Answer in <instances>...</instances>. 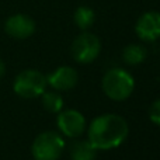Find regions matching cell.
<instances>
[{"instance_id":"obj_1","label":"cell","mask_w":160,"mask_h":160,"mask_svg":"<svg viewBox=\"0 0 160 160\" xmlns=\"http://www.w3.org/2000/svg\"><path fill=\"white\" fill-rule=\"evenodd\" d=\"M129 125L118 114H102L91 121L87 139L97 150H110L121 146L128 138Z\"/></svg>"},{"instance_id":"obj_2","label":"cell","mask_w":160,"mask_h":160,"mask_svg":"<svg viewBox=\"0 0 160 160\" xmlns=\"http://www.w3.org/2000/svg\"><path fill=\"white\" fill-rule=\"evenodd\" d=\"M101 87L104 94L114 101H124L129 98L135 88L132 75L122 68H112L102 76Z\"/></svg>"},{"instance_id":"obj_3","label":"cell","mask_w":160,"mask_h":160,"mask_svg":"<svg viewBox=\"0 0 160 160\" xmlns=\"http://www.w3.org/2000/svg\"><path fill=\"white\" fill-rule=\"evenodd\" d=\"M65 149V141L55 131L41 132L32 142L31 153L34 160H59Z\"/></svg>"},{"instance_id":"obj_4","label":"cell","mask_w":160,"mask_h":160,"mask_svg":"<svg viewBox=\"0 0 160 160\" xmlns=\"http://www.w3.org/2000/svg\"><path fill=\"white\" fill-rule=\"evenodd\" d=\"M47 76L37 69H25L16 76L13 90L22 98H37L47 90Z\"/></svg>"},{"instance_id":"obj_5","label":"cell","mask_w":160,"mask_h":160,"mask_svg":"<svg viewBox=\"0 0 160 160\" xmlns=\"http://www.w3.org/2000/svg\"><path fill=\"white\" fill-rule=\"evenodd\" d=\"M101 52V42L96 34L83 31L72 42L70 53L78 63L87 65L94 62Z\"/></svg>"},{"instance_id":"obj_6","label":"cell","mask_w":160,"mask_h":160,"mask_svg":"<svg viewBox=\"0 0 160 160\" xmlns=\"http://www.w3.org/2000/svg\"><path fill=\"white\" fill-rule=\"evenodd\" d=\"M56 127L66 138L76 139L84 133L86 118L78 110H62L56 117Z\"/></svg>"},{"instance_id":"obj_7","label":"cell","mask_w":160,"mask_h":160,"mask_svg":"<svg viewBox=\"0 0 160 160\" xmlns=\"http://www.w3.org/2000/svg\"><path fill=\"white\" fill-rule=\"evenodd\" d=\"M35 21L28 14L17 13L4 21V31L14 39H27L35 32Z\"/></svg>"},{"instance_id":"obj_8","label":"cell","mask_w":160,"mask_h":160,"mask_svg":"<svg viewBox=\"0 0 160 160\" xmlns=\"http://www.w3.org/2000/svg\"><path fill=\"white\" fill-rule=\"evenodd\" d=\"M138 38L145 42H155L160 38V13L150 10L143 13L135 24Z\"/></svg>"},{"instance_id":"obj_9","label":"cell","mask_w":160,"mask_h":160,"mask_svg":"<svg viewBox=\"0 0 160 160\" xmlns=\"http://www.w3.org/2000/svg\"><path fill=\"white\" fill-rule=\"evenodd\" d=\"M79 82V75L72 66H61L47 76L48 86L56 91H69L76 87Z\"/></svg>"},{"instance_id":"obj_10","label":"cell","mask_w":160,"mask_h":160,"mask_svg":"<svg viewBox=\"0 0 160 160\" xmlns=\"http://www.w3.org/2000/svg\"><path fill=\"white\" fill-rule=\"evenodd\" d=\"M70 159L72 160H96L97 149L90 141H76L70 145Z\"/></svg>"},{"instance_id":"obj_11","label":"cell","mask_w":160,"mask_h":160,"mask_svg":"<svg viewBox=\"0 0 160 160\" xmlns=\"http://www.w3.org/2000/svg\"><path fill=\"white\" fill-rule=\"evenodd\" d=\"M148 56V51L145 47L139 44H131L127 45L122 51V59H124L125 63L131 65V66H136V65H141L142 62H145Z\"/></svg>"},{"instance_id":"obj_12","label":"cell","mask_w":160,"mask_h":160,"mask_svg":"<svg viewBox=\"0 0 160 160\" xmlns=\"http://www.w3.org/2000/svg\"><path fill=\"white\" fill-rule=\"evenodd\" d=\"M73 21L82 31H86L96 21V13L88 6H80L76 8L75 14H73Z\"/></svg>"},{"instance_id":"obj_13","label":"cell","mask_w":160,"mask_h":160,"mask_svg":"<svg viewBox=\"0 0 160 160\" xmlns=\"http://www.w3.org/2000/svg\"><path fill=\"white\" fill-rule=\"evenodd\" d=\"M41 101L44 108L51 114H58L59 111L63 110V98L56 90L47 91L41 94Z\"/></svg>"},{"instance_id":"obj_14","label":"cell","mask_w":160,"mask_h":160,"mask_svg":"<svg viewBox=\"0 0 160 160\" xmlns=\"http://www.w3.org/2000/svg\"><path fill=\"white\" fill-rule=\"evenodd\" d=\"M149 118L153 124L160 127V98L152 102V105L149 108Z\"/></svg>"},{"instance_id":"obj_15","label":"cell","mask_w":160,"mask_h":160,"mask_svg":"<svg viewBox=\"0 0 160 160\" xmlns=\"http://www.w3.org/2000/svg\"><path fill=\"white\" fill-rule=\"evenodd\" d=\"M4 73H6V65H4V62L0 59V79L4 76Z\"/></svg>"}]
</instances>
